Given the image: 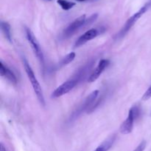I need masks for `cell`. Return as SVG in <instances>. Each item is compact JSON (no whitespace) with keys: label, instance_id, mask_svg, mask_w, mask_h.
Masks as SVG:
<instances>
[{"label":"cell","instance_id":"obj_16","mask_svg":"<svg viewBox=\"0 0 151 151\" xmlns=\"http://www.w3.org/2000/svg\"><path fill=\"white\" fill-rule=\"evenodd\" d=\"M151 98V85L147 88V90L145 92V93L143 94L142 99L143 101H147L148 99H150Z\"/></svg>","mask_w":151,"mask_h":151},{"label":"cell","instance_id":"obj_8","mask_svg":"<svg viewBox=\"0 0 151 151\" xmlns=\"http://www.w3.org/2000/svg\"><path fill=\"white\" fill-rule=\"evenodd\" d=\"M106 29L104 28H92V29H90L88 30H87L86 32L84 33L83 35H81L78 39L76 40V41L74 44V47L76 48V47H79L81 46H83V44H85L86 43H87L88 41H91V40L94 39L96 37L98 36L99 35L102 34L103 33L105 32Z\"/></svg>","mask_w":151,"mask_h":151},{"label":"cell","instance_id":"obj_17","mask_svg":"<svg viewBox=\"0 0 151 151\" xmlns=\"http://www.w3.org/2000/svg\"><path fill=\"white\" fill-rule=\"evenodd\" d=\"M147 146V142L145 141H142L139 143V144L134 149V151H144Z\"/></svg>","mask_w":151,"mask_h":151},{"label":"cell","instance_id":"obj_21","mask_svg":"<svg viewBox=\"0 0 151 151\" xmlns=\"http://www.w3.org/2000/svg\"><path fill=\"white\" fill-rule=\"evenodd\" d=\"M92 1H97V0H92Z\"/></svg>","mask_w":151,"mask_h":151},{"label":"cell","instance_id":"obj_19","mask_svg":"<svg viewBox=\"0 0 151 151\" xmlns=\"http://www.w3.org/2000/svg\"><path fill=\"white\" fill-rule=\"evenodd\" d=\"M94 151H103V150H102L101 149H100V147H97V148H96V149L95 150H94Z\"/></svg>","mask_w":151,"mask_h":151},{"label":"cell","instance_id":"obj_4","mask_svg":"<svg viewBox=\"0 0 151 151\" xmlns=\"http://www.w3.org/2000/svg\"><path fill=\"white\" fill-rule=\"evenodd\" d=\"M25 34H26V38L27 39L28 42L30 44V47L33 51L34 54L36 56L38 60L39 61L40 64L42 66L43 69L45 68V60H44V56L43 53L42 49H41V45L39 42L37 40V38L35 36L32 31L29 28H25Z\"/></svg>","mask_w":151,"mask_h":151},{"label":"cell","instance_id":"obj_12","mask_svg":"<svg viewBox=\"0 0 151 151\" xmlns=\"http://www.w3.org/2000/svg\"><path fill=\"white\" fill-rule=\"evenodd\" d=\"M116 135H111V136L108 137L104 142H102L98 147L103 151H108L112 146H113L115 140H116Z\"/></svg>","mask_w":151,"mask_h":151},{"label":"cell","instance_id":"obj_1","mask_svg":"<svg viewBox=\"0 0 151 151\" xmlns=\"http://www.w3.org/2000/svg\"><path fill=\"white\" fill-rule=\"evenodd\" d=\"M23 65L27 76L28 78H29V81H30L31 84H32V89H33L34 92H35V95H36V97L38 99V102H39L40 105L41 106L44 107L46 105V102L42 87H41L38 80L37 79L36 76H35V73H34L33 70L31 68L30 65L29 64L28 61L26 59H24V58L23 59Z\"/></svg>","mask_w":151,"mask_h":151},{"label":"cell","instance_id":"obj_22","mask_svg":"<svg viewBox=\"0 0 151 151\" xmlns=\"http://www.w3.org/2000/svg\"><path fill=\"white\" fill-rule=\"evenodd\" d=\"M48 1H50V0H48Z\"/></svg>","mask_w":151,"mask_h":151},{"label":"cell","instance_id":"obj_13","mask_svg":"<svg viewBox=\"0 0 151 151\" xmlns=\"http://www.w3.org/2000/svg\"><path fill=\"white\" fill-rule=\"evenodd\" d=\"M75 56H76V55H75V53H74V52H71V53H68V54L66 55V56H64V57L59 62V63L58 64L57 66H56L57 67V69L61 68L64 66H66V65H69V63L73 62L74 59H75Z\"/></svg>","mask_w":151,"mask_h":151},{"label":"cell","instance_id":"obj_6","mask_svg":"<svg viewBox=\"0 0 151 151\" xmlns=\"http://www.w3.org/2000/svg\"><path fill=\"white\" fill-rule=\"evenodd\" d=\"M86 16L85 14L82 15L80 17L77 18L76 19L71 22L64 30L61 34V38L63 39H66L69 38L76 32H78L81 28L86 27Z\"/></svg>","mask_w":151,"mask_h":151},{"label":"cell","instance_id":"obj_23","mask_svg":"<svg viewBox=\"0 0 151 151\" xmlns=\"http://www.w3.org/2000/svg\"><path fill=\"white\" fill-rule=\"evenodd\" d=\"M150 115H151V113H150Z\"/></svg>","mask_w":151,"mask_h":151},{"label":"cell","instance_id":"obj_10","mask_svg":"<svg viewBox=\"0 0 151 151\" xmlns=\"http://www.w3.org/2000/svg\"><path fill=\"white\" fill-rule=\"evenodd\" d=\"M0 74H1V77L8 80L12 84H16L17 83V78L14 73L7 65H4L2 61H1L0 62Z\"/></svg>","mask_w":151,"mask_h":151},{"label":"cell","instance_id":"obj_5","mask_svg":"<svg viewBox=\"0 0 151 151\" xmlns=\"http://www.w3.org/2000/svg\"><path fill=\"white\" fill-rule=\"evenodd\" d=\"M139 113L140 109L138 106H134L129 110L128 117L122 122V124L120 126V128H119L120 133L122 134L127 135L132 132L133 128H134V120L139 115Z\"/></svg>","mask_w":151,"mask_h":151},{"label":"cell","instance_id":"obj_20","mask_svg":"<svg viewBox=\"0 0 151 151\" xmlns=\"http://www.w3.org/2000/svg\"><path fill=\"white\" fill-rule=\"evenodd\" d=\"M78 1H86V0H77Z\"/></svg>","mask_w":151,"mask_h":151},{"label":"cell","instance_id":"obj_15","mask_svg":"<svg viewBox=\"0 0 151 151\" xmlns=\"http://www.w3.org/2000/svg\"><path fill=\"white\" fill-rule=\"evenodd\" d=\"M57 2L61 7V8L64 10H70L75 5V2L69 1L68 0H58Z\"/></svg>","mask_w":151,"mask_h":151},{"label":"cell","instance_id":"obj_14","mask_svg":"<svg viewBox=\"0 0 151 151\" xmlns=\"http://www.w3.org/2000/svg\"><path fill=\"white\" fill-rule=\"evenodd\" d=\"M1 29L2 33L4 34L6 39L10 42H12V35H11V28L9 23L7 22L1 21Z\"/></svg>","mask_w":151,"mask_h":151},{"label":"cell","instance_id":"obj_7","mask_svg":"<svg viewBox=\"0 0 151 151\" xmlns=\"http://www.w3.org/2000/svg\"><path fill=\"white\" fill-rule=\"evenodd\" d=\"M78 83H79V81L72 76V78L68 79L65 82H63L60 86H58L52 93L51 98H52V99H57V98H59L60 96H63V95L66 94V93L70 92L72 90H73L78 85Z\"/></svg>","mask_w":151,"mask_h":151},{"label":"cell","instance_id":"obj_2","mask_svg":"<svg viewBox=\"0 0 151 151\" xmlns=\"http://www.w3.org/2000/svg\"><path fill=\"white\" fill-rule=\"evenodd\" d=\"M150 6L151 1H148V2L146 3L145 4H144L137 13H135L133 16H131V17L126 21L125 24L123 25V27L121 28V30L119 31V33H117L116 34V36H115V39H120V38L125 36V35L129 32V30L132 28V27L137 23V21H138L139 19L148 10V9L150 8Z\"/></svg>","mask_w":151,"mask_h":151},{"label":"cell","instance_id":"obj_18","mask_svg":"<svg viewBox=\"0 0 151 151\" xmlns=\"http://www.w3.org/2000/svg\"><path fill=\"white\" fill-rule=\"evenodd\" d=\"M0 151H7L5 147L4 146V144L2 143L1 144V147H0Z\"/></svg>","mask_w":151,"mask_h":151},{"label":"cell","instance_id":"obj_3","mask_svg":"<svg viewBox=\"0 0 151 151\" xmlns=\"http://www.w3.org/2000/svg\"><path fill=\"white\" fill-rule=\"evenodd\" d=\"M99 91L98 90H95L94 91L91 92L85 99H84L83 102L80 105H78V107L72 113L70 116L69 117V123L72 122V121H75L84 111H88V109L94 105V102L97 100V98L98 96Z\"/></svg>","mask_w":151,"mask_h":151},{"label":"cell","instance_id":"obj_11","mask_svg":"<svg viewBox=\"0 0 151 151\" xmlns=\"http://www.w3.org/2000/svg\"><path fill=\"white\" fill-rule=\"evenodd\" d=\"M94 63V61H91V62H88V63L86 64L84 66H83L82 68H80V69L77 71L76 73L73 76L74 78H76L79 82H81V81H83V80L86 78V76H88V73H89L90 70H91Z\"/></svg>","mask_w":151,"mask_h":151},{"label":"cell","instance_id":"obj_9","mask_svg":"<svg viewBox=\"0 0 151 151\" xmlns=\"http://www.w3.org/2000/svg\"><path fill=\"white\" fill-rule=\"evenodd\" d=\"M109 65H110V62H109V59H101L98 63V65H97V66L96 67L95 69L93 70V72L88 76V82L95 81L100 76V75L103 73V71L109 67Z\"/></svg>","mask_w":151,"mask_h":151}]
</instances>
